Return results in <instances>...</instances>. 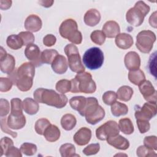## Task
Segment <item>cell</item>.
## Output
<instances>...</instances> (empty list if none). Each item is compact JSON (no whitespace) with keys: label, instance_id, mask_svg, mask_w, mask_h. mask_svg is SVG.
Returning <instances> with one entry per match:
<instances>
[{"label":"cell","instance_id":"40","mask_svg":"<svg viewBox=\"0 0 157 157\" xmlns=\"http://www.w3.org/2000/svg\"><path fill=\"white\" fill-rule=\"evenodd\" d=\"M137 156L139 157H147V156H156L157 155L155 150L146 147L144 145L139 146L136 151Z\"/></svg>","mask_w":157,"mask_h":157},{"label":"cell","instance_id":"18","mask_svg":"<svg viewBox=\"0 0 157 157\" xmlns=\"http://www.w3.org/2000/svg\"><path fill=\"white\" fill-rule=\"evenodd\" d=\"M115 42L116 45L123 50L129 48L134 43L132 37L129 34L125 33L118 34L115 37Z\"/></svg>","mask_w":157,"mask_h":157},{"label":"cell","instance_id":"50","mask_svg":"<svg viewBox=\"0 0 157 157\" xmlns=\"http://www.w3.org/2000/svg\"><path fill=\"white\" fill-rule=\"evenodd\" d=\"M156 52L150 55L148 61V68L151 75L156 77Z\"/></svg>","mask_w":157,"mask_h":157},{"label":"cell","instance_id":"5","mask_svg":"<svg viewBox=\"0 0 157 157\" xmlns=\"http://www.w3.org/2000/svg\"><path fill=\"white\" fill-rule=\"evenodd\" d=\"M150 7L142 1L136 2L133 7L130 8L126 13V19L128 23L134 26H139L144 22L145 17L150 12Z\"/></svg>","mask_w":157,"mask_h":157},{"label":"cell","instance_id":"6","mask_svg":"<svg viewBox=\"0 0 157 157\" xmlns=\"http://www.w3.org/2000/svg\"><path fill=\"white\" fill-rule=\"evenodd\" d=\"M59 31L62 37L67 39L73 44H80L82 42V35L78 30L77 23L72 18L64 20L59 26Z\"/></svg>","mask_w":157,"mask_h":157},{"label":"cell","instance_id":"48","mask_svg":"<svg viewBox=\"0 0 157 157\" xmlns=\"http://www.w3.org/2000/svg\"><path fill=\"white\" fill-rule=\"evenodd\" d=\"M10 105L7 99L1 98L0 100V116L6 117L9 112Z\"/></svg>","mask_w":157,"mask_h":157},{"label":"cell","instance_id":"13","mask_svg":"<svg viewBox=\"0 0 157 157\" xmlns=\"http://www.w3.org/2000/svg\"><path fill=\"white\" fill-rule=\"evenodd\" d=\"M25 55L27 59L33 63L34 66L39 67L42 64L41 61V53L39 47L34 44L26 46L25 50Z\"/></svg>","mask_w":157,"mask_h":157},{"label":"cell","instance_id":"45","mask_svg":"<svg viewBox=\"0 0 157 157\" xmlns=\"http://www.w3.org/2000/svg\"><path fill=\"white\" fill-rule=\"evenodd\" d=\"M100 150V145L99 143L91 144L86 146L83 150V153L86 156L93 155L99 152Z\"/></svg>","mask_w":157,"mask_h":157},{"label":"cell","instance_id":"22","mask_svg":"<svg viewBox=\"0 0 157 157\" xmlns=\"http://www.w3.org/2000/svg\"><path fill=\"white\" fill-rule=\"evenodd\" d=\"M7 123L10 129H20L25 126L26 118L23 114L15 116L10 113L7 117Z\"/></svg>","mask_w":157,"mask_h":157},{"label":"cell","instance_id":"49","mask_svg":"<svg viewBox=\"0 0 157 157\" xmlns=\"http://www.w3.org/2000/svg\"><path fill=\"white\" fill-rule=\"evenodd\" d=\"M136 123L140 132L142 134L145 133L150 129V124L148 121L142 120H136Z\"/></svg>","mask_w":157,"mask_h":157},{"label":"cell","instance_id":"11","mask_svg":"<svg viewBox=\"0 0 157 157\" xmlns=\"http://www.w3.org/2000/svg\"><path fill=\"white\" fill-rule=\"evenodd\" d=\"M157 113L156 102H147L142 107L135 109V117L136 120L149 121L153 118Z\"/></svg>","mask_w":157,"mask_h":157},{"label":"cell","instance_id":"3","mask_svg":"<svg viewBox=\"0 0 157 157\" xmlns=\"http://www.w3.org/2000/svg\"><path fill=\"white\" fill-rule=\"evenodd\" d=\"M71 93H83L91 94L95 92L96 85L92 78V75L88 72L77 73L75 78L71 80Z\"/></svg>","mask_w":157,"mask_h":157},{"label":"cell","instance_id":"34","mask_svg":"<svg viewBox=\"0 0 157 157\" xmlns=\"http://www.w3.org/2000/svg\"><path fill=\"white\" fill-rule=\"evenodd\" d=\"M59 152L62 157H72L75 156H78L75 154V146L69 143L64 144L61 145L59 148Z\"/></svg>","mask_w":157,"mask_h":157},{"label":"cell","instance_id":"7","mask_svg":"<svg viewBox=\"0 0 157 157\" xmlns=\"http://www.w3.org/2000/svg\"><path fill=\"white\" fill-rule=\"evenodd\" d=\"M104 56L102 51L98 47L88 49L83 56V63L90 70L100 68L104 63Z\"/></svg>","mask_w":157,"mask_h":157},{"label":"cell","instance_id":"35","mask_svg":"<svg viewBox=\"0 0 157 157\" xmlns=\"http://www.w3.org/2000/svg\"><path fill=\"white\" fill-rule=\"evenodd\" d=\"M11 114L15 116L23 115V104L20 98H13L10 101Z\"/></svg>","mask_w":157,"mask_h":157},{"label":"cell","instance_id":"53","mask_svg":"<svg viewBox=\"0 0 157 157\" xmlns=\"http://www.w3.org/2000/svg\"><path fill=\"white\" fill-rule=\"evenodd\" d=\"M12 5V1L1 0L0 1V8L2 10H7Z\"/></svg>","mask_w":157,"mask_h":157},{"label":"cell","instance_id":"42","mask_svg":"<svg viewBox=\"0 0 157 157\" xmlns=\"http://www.w3.org/2000/svg\"><path fill=\"white\" fill-rule=\"evenodd\" d=\"M13 145V140L9 138L8 137H4L1 139L0 141V148H1V153L0 156H1L3 154H5L8 149Z\"/></svg>","mask_w":157,"mask_h":157},{"label":"cell","instance_id":"2","mask_svg":"<svg viewBox=\"0 0 157 157\" xmlns=\"http://www.w3.org/2000/svg\"><path fill=\"white\" fill-rule=\"evenodd\" d=\"M34 99L39 103L45 104L58 109L66 106L68 99L64 94L57 93L53 90L39 88L36 89L33 94Z\"/></svg>","mask_w":157,"mask_h":157},{"label":"cell","instance_id":"19","mask_svg":"<svg viewBox=\"0 0 157 157\" xmlns=\"http://www.w3.org/2000/svg\"><path fill=\"white\" fill-rule=\"evenodd\" d=\"M51 66L55 73L58 74H63L67 71L68 64L66 58L64 56L58 55L51 64Z\"/></svg>","mask_w":157,"mask_h":157},{"label":"cell","instance_id":"31","mask_svg":"<svg viewBox=\"0 0 157 157\" xmlns=\"http://www.w3.org/2000/svg\"><path fill=\"white\" fill-rule=\"evenodd\" d=\"M111 112L113 116L120 117L128 112V107L125 104L116 101L111 105Z\"/></svg>","mask_w":157,"mask_h":157},{"label":"cell","instance_id":"20","mask_svg":"<svg viewBox=\"0 0 157 157\" xmlns=\"http://www.w3.org/2000/svg\"><path fill=\"white\" fill-rule=\"evenodd\" d=\"M106 140L110 145L117 149L125 150L129 147V142L128 140L119 134L109 137Z\"/></svg>","mask_w":157,"mask_h":157},{"label":"cell","instance_id":"23","mask_svg":"<svg viewBox=\"0 0 157 157\" xmlns=\"http://www.w3.org/2000/svg\"><path fill=\"white\" fill-rule=\"evenodd\" d=\"M69 104L75 110H77L81 116L84 117V110L86 104V98L78 96H74L70 99Z\"/></svg>","mask_w":157,"mask_h":157},{"label":"cell","instance_id":"54","mask_svg":"<svg viewBox=\"0 0 157 157\" xmlns=\"http://www.w3.org/2000/svg\"><path fill=\"white\" fill-rule=\"evenodd\" d=\"M149 23L151 26L156 28V12H154L149 18Z\"/></svg>","mask_w":157,"mask_h":157},{"label":"cell","instance_id":"39","mask_svg":"<svg viewBox=\"0 0 157 157\" xmlns=\"http://www.w3.org/2000/svg\"><path fill=\"white\" fill-rule=\"evenodd\" d=\"M20 149L21 153L26 156L34 155L37 152V150L36 145L28 142H25L21 144Z\"/></svg>","mask_w":157,"mask_h":157},{"label":"cell","instance_id":"46","mask_svg":"<svg viewBox=\"0 0 157 157\" xmlns=\"http://www.w3.org/2000/svg\"><path fill=\"white\" fill-rule=\"evenodd\" d=\"M13 85L12 81L7 77L0 78V91L1 92L9 91Z\"/></svg>","mask_w":157,"mask_h":157},{"label":"cell","instance_id":"9","mask_svg":"<svg viewBox=\"0 0 157 157\" xmlns=\"http://www.w3.org/2000/svg\"><path fill=\"white\" fill-rule=\"evenodd\" d=\"M156 38L155 34L151 31H141L136 36V46L140 52L148 53L153 48Z\"/></svg>","mask_w":157,"mask_h":157},{"label":"cell","instance_id":"16","mask_svg":"<svg viewBox=\"0 0 157 157\" xmlns=\"http://www.w3.org/2000/svg\"><path fill=\"white\" fill-rule=\"evenodd\" d=\"M15 59L10 54H7L4 57L0 58V69L1 71L8 75L11 74L15 70Z\"/></svg>","mask_w":157,"mask_h":157},{"label":"cell","instance_id":"47","mask_svg":"<svg viewBox=\"0 0 157 157\" xmlns=\"http://www.w3.org/2000/svg\"><path fill=\"white\" fill-rule=\"evenodd\" d=\"M0 122H1V130L7 133L8 134H10V136H12L13 138L17 137V133L16 132L12 131L10 129L9 127L7 125V123L6 121V117H1V120H0Z\"/></svg>","mask_w":157,"mask_h":157},{"label":"cell","instance_id":"4","mask_svg":"<svg viewBox=\"0 0 157 157\" xmlns=\"http://www.w3.org/2000/svg\"><path fill=\"white\" fill-rule=\"evenodd\" d=\"M86 121L90 124H96L105 117L104 109L99 105L96 98H86V104L84 110Z\"/></svg>","mask_w":157,"mask_h":157},{"label":"cell","instance_id":"25","mask_svg":"<svg viewBox=\"0 0 157 157\" xmlns=\"http://www.w3.org/2000/svg\"><path fill=\"white\" fill-rule=\"evenodd\" d=\"M60 134L61 133L59 128L56 125L50 124L45 129L43 135L47 141L54 142L59 139Z\"/></svg>","mask_w":157,"mask_h":157},{"label":"cell","instance_id":"30","mask_svg":"<svg viewBox=\"0 0 157 157\" xmlns=\"http://www.w3.org/2000/svg\"><path fill=\"white\" fill-rule=\"evenodd\" d=\"M129 80L136 85H138L142 81L145 79L144 72L138 69L133 71H129L128 73Z\"/></svg>","mask_w":157,"mask_h":157},{"label":"cell","instance_id":"52","mask_svg":"<svg viewBox=\"0 0 157 157\" xmlns=\"http://www.w3.org/2000/svg\"><path fill=\"white\" fill-rule=\"evenodd\" d=\"M56 37L51 34H47L45 36H44L43 39V43L47 47H52L56 43Z\"/></svg>","mask_w":157,"mask_h":157},{"label":"cell","instance_id":"26","mask_svg":"<svg viewBox=\"0 0 157 157\" xmlns=\"http://www.w3.org/2000/svg\"><path fill=\"white\" fill-rule=\"evenodd\" d=\"M23 109L25 113L29 115H34L37 113L39 109V105L38 102L31 98H25L23 102Z\"/></svg>","mask_w":157,"mask_h":157},{"label":"cell","instance_id":"29","mask_svg":"<svg viewBox=\"0 0 157 157\" xmlns=\"http://www.w3.org/2000/svg\"><path fill=\"white\" fill-rule=\"evenodd\" d=\"M118 127L120 130L124 134L129 135L134 131V125L132 121L129 118H123L119 120Z\"/></svg>","mask_w":157,"mask_h":157},{"label":"cell","instance_id":"28","mask_svg":"<svg viewBox=\"0 0 157 157\" xmlns=\"http://www.w3.org/2000/svg\"><path fill=\"white\" fill-rule=\"evenodd\" d=\"M133 93L134 91L131 87L127 85L121 86L117 90V98L122 101L127 102L131 99Z\"/></svg>","mask_w":157,"mask_h":157},{"label":"cell","instance_id":"24","mask_svg":"<svg viewBox=\"0 0 157 157\" xmlns=\"http://www.w3.org/2000/svg\"><path fill=\"white\" fill-rule=\"evenodd\" d=\"M100 12L96 9H91L86 11L84 15V22L89 26H94L101 20Z\"/></svg>","mask_w":157,"mask_h":157},{"label":"cell","instance_id":"55","mask_svg":"<svg viewBox=\"0 0 157 157\" xmlns=\"http://www.w3.org/2000/svg\"><path fill=\"white\" fill-rule=\"evenodd\" d=\"M54 2L53 1H39V3L41 4V6L45 7H51Z\"/></svg>","mask_w":157,"mask_h":157},{"label":"cell","instance_id":"27","mask_svg":"<svg viewBox=\"0 0 157 157\" xmlns=\"http://www.w3.org/2000/svg\"><path fill=\"white\" fill-rule=\"evenodd\" d=\"M77 123V120L74 115L71 113L64 115L61 119V125L66 131L72 130Z\"/></svg>","mask_w":157,"mask_h":157},{"label":"cell","instance_id":"14","mask_svg":"<svg viewBox=\"0 0 157 157\" xmlns=\"http://www.w3.org/2000/svg\"><path fill=\"white\" fill-rule=\"evenodd\" d=\"M91 138V129L86 127H82L75 132L73 139L77 145L79 146H83L87 144L90 142Z\"/></svg>","mask_w":157,"mask_h":157},{"label":"cell","instance_id":"12","mask_svg":"<svg viewBox=\"0 0 157 157\" xmlns=\"http://www.w3.org/2000/svg\"><path fill=\"white\" fill-rule=\"evenodd\" d=\"M138 86L139 91L147 102H156V91L151 82L145 79Z\"/></svg>","mask_w":157,"mask_h":157},{"label":"cell","instance_id":"10","mask_svg":"<svg viewBox=\"0 0 157 157\" xmlns=\"http://www.w3.org/2000/svg\"><path fill=\"white\" fill-rule=\"evenodd\" d=\"M119 132L118 123L115 121L109 120L96 129V136L100 140H106L109 137L119 134Z\"/></svg>","mask_w":157,"mask_h":157},{"label":"cell","instance_id":"1","mask_svg":"<svg viewBox=\"0 0 157 157\" xmlns=\"http://www.w3.org/2000/svg\"><path fill=\"white\" fill-rule=\"evenodd\" d=\"M34 74V65L31 62H26L10 74L9 78L19 90L28 91L33 86Z\"/></svg>","mask_w":157,"mask_h":157},{"label":"cell","instance_id":"8","mask_svg":"<svg viewBox=\"0 0 157 157\" xmlns=\"http://www.w3.org/2000/svg\"><path fill=\"white\" fill-rule=\"evenodd\" d=\"M64 52L68 59V64L71 70L74 72H85V68L82 63L78 48L73 44L65 46Z\"/></svg>","mask_w":157,"mask_h":157},{"label":"cell","instance_id":"15","mask_svg":"<svg viewBox=\"0 0 157 157\" xmlns=\"http://www.w3.org/2000/svg\"><path fill=\"white\" fill-rule=\"evenodd\" d=\"M124 62L126 67L129 71L138 69L140 66V58L136 52H128L124 56Z\"/></svg>","mask_w":157,"mask_h":157},{"label":"cell","instance_id":"33","mask_svg":"<svg viewBox=\"0 0 157 157\" xmlns=\"http://www.w3.org/2000/svg\"><path fill=\"white\" fill-rule=\"evenodd\" d=\"M58 52L54 49H45L41 53V61L42 63L52 64L55 58L58 55Z\"/></svg>","mask_w":157,"mask_h":157},{"label":"cell","instance_id":"32","mask_svg":"<svg viewBox=\"0 0 157 157\" xmlns=\"http://www.w3.org/2000/svg\"><path fill=\"white\" fill-rule=\"evenodd\" d=\"M7 46L13 50H18L22 47L23 43L22 39L18 35L12 34L7 37L6 40Z\"/></svg>","mask_w":157,"mask_h":157},{"label":"cell","instance_id":"41","mask_svg":"<svg viewBox=\"0 0 157 157\" xmlns=\"http://www.w3.org/2000/svg\"><path fill=\"white\" fill-rule=\"evenodd\" d=\"M117 99V94L113 91H107L102 95V101L104 104L108 105H112Z\"/></svg>","mask_w":157,"mask_h":157},{"label":"cell","instance_id":"21","mask_svg":"<svg viewBox=\"0 0 157 157\" xmlns=\"http://www.w3.org/2000/svg\"><path fill=\"white\" fill-rule=\"evenodd\" d=\"M102 31L108 38L116 37L120 32V28L118 23L115 21H107L102 27Z\"/></svg>","mask_w":157,"mask_h":157},{"label":"cell","instance_id":"37","mask_svg":"<svg viewBox=\"0 0 157 157\" xmlns=\"http://www.w3.org/2000/svg\"><path fill=\"white\" fill-rule=\"evenodd\" d=\"M50 122L46 118H40L37 120L35 123L34 128L37 134L39 135H43L45 129L50 124Z\"/></svg>","mask_w":157,"mask_h":157},{"label":"cell","instance_id":"36","mask_svg":"<svg viewBox=\"0 0 157 157\" xmlns=\"http://www.w3.org/2000/svg\"><path fill=\"white\" fill-rule=\"evenodd\" d=\"M56 90L60 93L64 94L70 91L71 88V80L66 79H62L57 82L55 86Z\"/></svg>","mask_w":157,"mask_h":157},{"label":"cell","instance_id":"44","mask_svg":"<svg viewBox=\"0 0 157 157\" xmlns=\"http://www.w3.org/2000/svg\"><path fill=\"white\" fill-rule=\"evenodd\" d=\"M144 144L147 148L153 150H157V137L155 136H147L144 139Z\"/></svg>","mask_w":157,"mask_h":157},{"label":"cell","instance_id":"38","mask_svg":"<svg viewBox=\"0 0 157 157\" xmlns=\"http://www.w3.org/2000/svg\"><path fill=\"white\" fill-rule=\"evenodd\" d=\"M90 38L93 43L99 45H101L105 42V35L102 31L95 30L91 33Z\"/></svg>","mask_w":157,"mask_h":157},{"label":"cell","instance_id":"51","mask_svg":"<svg viewBox=\"0 0 157 157\" xmlns=\"http://www.w3.org/2000/svg\"><path fill=\"white\" fill-rule=\"evenodd\" d=\"M20 149H18L16 147H14L13 145L10 147L8 150L6 151V153L4 154L7 157H21L22 155L21 153Z\"/></svg>","mask_w":157,"mask_h":157},{"label":"cell","instance_id":"17","mask_svg":"<svg viewBox=\"0 0 157 157\" xmlns=\"http://www.w3.org/2000/svg\"><path fill=\"white\" fill-rule=\"evenodd\" d=\"M24 26L25 29L28 31L37 32L41 29L42 22L39 16L32 14L26 18Z\"/></svg>","mask_w":157,"mask_h":157},{"label":"cell","instance_id":"43","mask_svg":"<svg viewBox=\"0 0 157 157\" xmlns=\"http://www.w3.org/2000/svg\"><path fill=\"white\" fill-rule=\"evenodd\" d=\"M18 36L22 39L23 45H28L34 42V36L30 31H21L18 34Z\"/></svg>","mask_w":157,"mask_h":157}]
</instances>
